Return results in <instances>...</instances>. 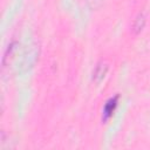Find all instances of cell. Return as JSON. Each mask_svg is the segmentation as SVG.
Masks as SVG:
<instances>
[{
    "label": "cell",
    "mask_w": 150,
    "mask_h": 150,
    "mask_svg": "<svg viewBox=\"0 0 150 150\" xmlns=\"http://www.w3.org/2000/svg\"><path fill=\"white\" fill-rule=\"evenodd\" d=\"M105 71H107V67H105L104 64H98V66L96 67L95 71H94V77H95V79H96V77L102 79V77L104 76Z\"/></svg>",
    "instance_id": "2"
},
{
    "label": "cell",
    "mask_w": 150,
    "mask_h": 150,
    "mask_svg": "<svg viewBox=\"0 0 150 150\" xmlns=\"http://www.w3.org/2000/svg\"><path fill=\"white\" fill-rule=\"evenodd\" d=\"M117 102H118V96H114V97H111L107 101V103L104 104V108H103L104 120H108L112 115V112L115 111V109L117 107Z\"/></svg>",
    "instance_id": "1"
}]
</instances>
